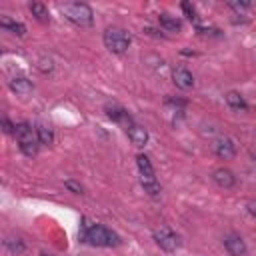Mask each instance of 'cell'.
<instances>
[{"label":"cell","instance_id":"20","mask_svg":"<svg viewBox=\"0 0 256 256\" xmlns=\"http://www.w3.org/2000/svg\"><path fill=\"white\" fill-rule=\"evenodd\" d=\"M64 186H66L68 190H72L74 194H82V190H84V188H82L78 182H74V180H66V184H64Z\"/></svg>","mask_w":256,"mask_h":256},{"label":"cell","instance_id":"3","mask_svg":"<svg viewBox=\"0 0 256 256\" xmlns=\"http://www.w3.org/2000/svg\"><path fill=\"white\" fill-rule=\"evenodd\" d=\"M16 140H18V146H20V150H22V154L24 156H28V158H32V156H36V152H38V136H36V130H32V126L28 124V122H20V124H16Z\"/></svg>","mask_w":256,"mask_h":256},{"label":"cell","instance_id":"15","mask_svg":"<svg viewBox=\"0 0 256 256\" xmlns=\"http://www.w3.org/2000/svg\"><path fill=\"white\" fill-rule=\"evenodd\" d=\"M226 104H228L232 110H238V112L248 110V102H246L244 96L238 94V92H228V94H226Z\"/></svg>","mask_w":256,"mask_h":256},{"label":"cell","instance_id":"12","mask_svg":"<svg viewBox=\"0 0 256 256\" xmlns=\"http://www.w3.org/2000/svg\"><path fill=\"white\" fill-rule=\"evenodd\" d=\"M212 178H214V182H216L220 188H232V186L236 184L234 174H232L230 170H226V168H218V170H214Z\"/></svg>","mask_w":256,"mask_h":256},{"label":"cell","instance_id":"6","mask_svg":"<svg viewBox=\"0 0 256 256\" xmlns=\"http://www.w3.org/2000/svg\"><path fill=\"white\" fill-rule=\"evenodd\" d=\"M154 240L166 252H176L180 248V236L168 226H160L158 230H154Z\"/></svg>","mask_w":256,"mask_h":256},{"label":"cell","instance_id":"5","mask_svg":"<svg viewBox=\"0 0 256 256\" xmlns=\"http://www.w3.org/2000/svg\"><path fill=\"white\" fill-rule=\"evenodd\" d=\"M104 46L112 52V54H124L130 48V36L126 30L118 28V26H110L104 30Z\"/></svg>","mask_w":256,"mask_h":256},{"label":"cell","instance_id":"1","mask_svg":"<svg viewBox=\"0 0 256 256\" xmlns=\"http://www.w3.org/2000/svg\"><path fill=\"white\" fill-rule=\"evenodd\" d=\"M80 238L92 246H102V248H110V246H118L120 244V236L116 232H112L110 228L102 226V224H84L82 226V234Z\"/></svg>","mask_w":256,"mask_h":256},{"label":"cell","instance_id":"13","mask_svg":"<svg viewBox=\"0 0 256 256\" xmlns=\"http://www.w3.org/2000/svg\"><path fill=\"white\" fill-rule=\"evenodd\" d=\"M10 90L16 92V94H20V96H28V94L34 90V84H32L28 78L18 76V78H14V80L10 82Z\"/></svg>","mask_w":256,"mask_h":256},{"label":"cell","instance_id":"21","mask_svg":"<svg viewBox=\"0 0 256 256\" xmlns=\"http://www.w3.org/2000/svg\"><path fill=\"white\" fill-rule=\"evenodd\" d=\"M6 246H8L10 250H14V252H22V250H24V244H22L20 240H16V242H12V240H6Z\"/></svg>","mask_w":256,"mask_h":256},{"label":"cell","instance_id":"22","mask_svg":"<svg viewBox=\"0 0 256 256\" xmlns=\"http://www.w3.org/2000/svg\"><path fill=\"white\" fill-rule=\"evenodd\" d=\"M228 6H230V8H234V10H244V8H248V6H250V2H230Z\"/></svg>","mask_w":256,"mask_h":256},{"label":"cell","instance_id":"17","mask_svg":"<svg viewBox=\"0 0 256 256\" xmlns=\"http://www.w3.org/2000/svg\"><path fill=\"white\" fill-rule=\"evenodd\" d=\"M30 12H32V16H34L38 22H48V18H50L48 8H46L42 2H32V4H30Z\"/></svg>","mask_w":256,"mask_h":256},{"label":"cell","instance_id":"8","mask_svg":"<svg viewBox=\"0 0 256 256\" xmlns=\"http://www.w3.org/2000/svg\"><path fill=\"white\" fill-rule=\"evenodd\" d=\"M224 246L232 256H246V252H248L246 242L238 234H226L224 236Z\"/></svg>","mask_w":256,"mask_h":256},{"label":"cell","instance_id":"2","mask_svg":"<svg viewBox=\"0 0 256 256\" xmlns=\"http://www.w3.org/2000/svg\"><path fill=\"white\" fill-rule=\"evenodd\" d=\"M58 8L64 14V18L70 20L74 26L90 28L94 24V12L86 2H62L58 4Z\"/></svg>","mask_w":256,"mask_h":256},{"label":"cell","instance_id":"24","mask_svg":"<svg viewBox=\"0 0 256 256\" xmlns=\"http://www.w3.org/2000/svg\"><path fill=\"white\" fill-rule=\"evenodd\" d=\"M252 214H254V216H256V206H254V208H252Z\"/></svg>","mask_w":256,"mask_h":256},{"label":"cell","instance_id":"9","mask_svg":"<svg viewBox=\"0 0 256 256\" xmlns=\"http://www.w3.org/2000/svg\"><path fill=\"white\" fill-rule=\"evenodd\" d=\"M172 78H174V84H176L178 88H182V90H190V88L194 86V78H192V72H190L188 68H184V66H178V68H174V72H172Z\"/></svg>","mask_w":256,"mask_h":256},{"label":"cell","instance_id":"10","mask_svg":"<svg viewBox=\"0 0 256 256\" xmlns=\"http://www.w3.org/2000/svg\"><path fill=\"white\" fill-rule=\"evenodd\" d=\"M126 134H128V140H130L134 146H138V148H142V146L148 142V130H146L144 126H140V124L128 126V128H126Z\"/></svg>","mask_w":256,"mask_h":256},{"label":"cell","instance_id":"11","mask_svg":"<svg viewBox=\"0 0 256 256\" xmlns=\"http://www.w3.org/2000/svg\"><path fill=\"white\" fill-rule=\"evenodd\" d=\"M214 152H216L218 158L228 160V158H232L236 154V146H234V142L230 138H218L214 142Z\"/></svg>","mask_w":256,"mask_h":256},{"label":"cell","instance_id":"16","mask_svg":"<svg viewBox=\"0 0 256 256\" xmlns=\"http://www.w3.org/2000/svg\"><path fill=\"white\" fill-rule=\"evenodd\" d=\"M0 26H2L4 30H10V32L16 34V36H24V32H26V26H24L22 22H16V20H12V18H8V16H2V18H0Z\"/></svg>","mask_w":256,"mask_h":256},{"label":"cell","instance_id":"4","mask_svg":"<svg viewBox=\"0 0 256 256\" xmlns=\"http://www.w3.org/2000/svg\"><path fill=\"white\" fill-rule=\"evenodd\" d=\"M136 164H138V172H140V184L144 186V190L150 196H158L160 194V184L156 180V174H154L150 158L144 156V154H138L136 156Z\"/></svg>","mask_w":256,"mask_h":256},{"label":"cell","instance_id":"14","mask_svg":"<svg viewBox=\"0 0 256 256\" xmlns=\"http://www.w3.org/2000/svg\"><path fill=\"white\" fill-rule=\"evenodd\" d=\"M158 22H160V26H162L166 32H180V30H182V22H180L176 16L160 14V16H158Z\"/></svg>","mask_w":256,"mask_h":256},{"label":"cell","instance_id":"18","mask_svg":"<svg viewBox=\"0 0 256 256\" xmlns=\"http://www.w3.org/2000/svg\"><path fill=\"white\" fill-rule=\"evenodd\" d=\"M36 136H38V142L40 144H52L54 142V134H52V130L48 128V126H38L36 128Z\"/></svg>","mask_w":256,"mask_h":256},{"label":"cell","instance_id":"23","mask_svg":"<svg viewBox=\"0 0 256 256\" xmlns=\"http://www.w3.org/2000/svg\"><path fill=\"white\" fill-rule=\"evenodd\" d=\"M40 256H52V254H46V252H42V254H40Z\"/></svg>","mask_w":256,"mask_h":256},{"label":"cell","instance_id":"7","mask_svg":"<svg viewBox=\"0 0 256 256\" xmlns=\"http://www.w3.org/2000/svg\"><path fill=\"white\" fill-rule=\"evenodd\" d=\"M106 116H108L110 120H114V122L122 124V126H124V130H126L128 126H132V124H134V122H132V116H130L122 106H118V104H108V106H106Z\"/></svg>","mask_w":256,"mask_h":256},{"label":"cell","instance_id":"19","mask_svg":"<svg viewBox=\"0 0 256 256\" xmlns=\"http://www.w3.org/2000/svg\"><path fill=\"white\" fill-rule=\"evenodd\" d=\"M180 6H182V10H184V14H186V18L198 24V20H200V18H198V12H196V8H194V6L190 4V2H182Z\"/></svg>","mask_w":256,"mask_h":256}]
</instances>
